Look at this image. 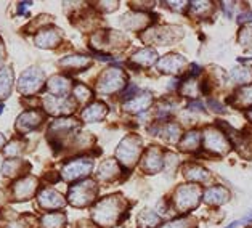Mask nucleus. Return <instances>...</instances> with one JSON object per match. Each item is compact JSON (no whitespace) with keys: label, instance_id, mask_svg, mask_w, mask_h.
<instances>
[{"label":"nucleus","instance_id":"obj_9","mask_svg":"<svg viewBox=\"0 0 252 228\" xmlns=\"http://www.w3.org/2000/svg\"><path fill=\"white\" fill-rule=\"evenodd\" d=\"M45 108L52 114H69L74 111V103L67 98H58V97H47L45 98Z\"/></svg>","mask_w":252,"mask_h":228},{"label":"nucleus","instance_id":"obj_34","mask_svg":"<svg viewBox=\"0 0 252 228\" xmlns=\"http://www.w3.org/2000/svg\"><path fill=\"white\" fill-rule=\"evenodd\" d=\"M165 228H191V220H189V219L174 220V222H170V224Z\"/></svg>","mask_w":252,"mask_h":228},{"label":"nucleus","instance_id":"obj_36","mask_svg":"<svg viewBox=\"0 0 252 228\" xmlns=\"http://www.w3.org/2000/svg\"><path fill=\"white\" fill-rule=\"evenodd\" d=\"M248 21H252L251 11H246V13H241V16H239V23H248Z\"/></svg>","mask_w":252,"mask_h":228},{"label":"nucleus","instance_id":"obj_30","mask_svg":"<svg viewBox=\"0 0 252 228\" xmlns=\"http://www.w3.org/2000/svg\"><path fill=\"white\" fill-rule=\"evenodd\" d=\"M164 138L170 141V143H175L180 138V127L175 124H167L164 127Z\"/></svg>","mask_w":252,"mask_h":228},{"label":"nucleus","instance_id":"obj_42","mask_svg":"<svg viewBox=\"0 0 252 228\" xmlns=\"http://www.w3.org/2000/svg\"><path fill=\"white\" fill-rule=\"evenodd\" d=\"M3 57H5V50H3V47H2V42H0V65L3 63Z\"/></svg>","mask_w":252,"mask_h":228},{"label":"nucleus","instance_id":"obj_37","mask_svg":"<svg viewBox=\"0 0 252 228\" xmlns=\"http://www.w3.org/2000/svg\"><path fill=\"white\" fill-rule=\"evenodd\" d=\"M32 3H29V2H23L20 3V7H18V13H26V10L31 7Z\"/></svg>","mask_w":252,"mask_h":228},{"label":"nucleus","instance_id":"obj_28","mask_svg":"<svg viewBox=\"0 0 252 228\" xmlns=\"http://www.w3.org/2000/svg\"><path fill=\"white\" fill-rule=\"evenodd\" d=\"M185 175L189 180H196V182H202L209 177L207 170L204 167H199V165H188L185 169Z\"/></svg>","mask_w":252,"mask_h":228},{"label":"nucleus","instance_id":"obj_4","mask_svg":"<svg viewBox=\"0 0 252 228\" xmlns=\"http://www.w3.org/2000/svg\"><path fill=\"white\" fill-rule=\"evenodd\" d=\"M126 85V74L122 72L119 67H111V69L104 71L100 77V82H98L96 89L100 94L109 95L118 92Z\"/></svg>","mask_w":252,"mask_h":228},{"label":"nucleus","instance_id":"obj_18","mask_svg":"<svg viewBox=\"0 0 252 228\" xmlns=\"http://www.w3.org/2000/svg\"><path fill=\"white\" fill-rule=\"evenodd\" d=\"M183 65H185V60L180 55H167L159 60V69L164 72H178Z\"/></svg>","mask_w":252,"mask_h":228},{"label":"nucleus","instance_id":"obj_33","mask_svg":"<svg viewBox=\"0 0 252 228\" xmlns=\"http://www.w3.org/2000/svg\"><path fill=\"white\" fill-rule=\"evenodd\" d=\"M182 94L187 97H196L198 95V87H196V84L193 81H187V82H183Z\"/></svg>","mask_w":252,"mask_h":228},{"label":"nucleus","instance_id":"obj_32","mask_svg":"<svg viewBox=\"0 0 252 228\" xmlns=\"http://www.w3.org/2000/svg\"><path fill=\"white\" fill-rule=\"evenodd\" d=\"M21 151H23V143H20V141H16V140L11 141V143L8 146H5V150H3L5 155L10 158H16Z\"/></svg>","mask_w":252,"mask_h":228},{"label":"nucleus","instance_id":"obj_25","mask_svg":"<svg viewBox=\"0 0 252 228\" xmlns=\"http://www.w3.org/2000/svg\"><path fill=\"white\" fill-rule=\"evenodd\" d=\"M231 101L235 104H238V106H243V108L251 106L252 104V85H248V87H244L239 92H236Z\"/></svg>","mask_w":252,"mask_h":228},{"label":"nucleus","instance_id":"obj_27","mask_svg":"<svg viewBox=\"0 0 252 228\" xmlns=\"http://www.w3.org/2000/svg\"><path fill=\"white\" fill-rule=\"evenodd\" d=\"M199 132H196V130H193V132H188L187 135H185V138L182 140V145H180V148L183 151H194L196 148H198V145H199Z\"/></svg>","mask_w":252,"mask_h":228},{"label":"nucleus","instance_id":"obj_3","mask_svg":"<svg viewBox=\"0 0 252 228\" xmlns=\"http://www.w3.org/2000/svg\"><path fill=\"white\" fill-rule=\"evenodd\" d=\"M201 199V188L196 185H183L175 192V206L180 212H188L198 206Z\"/></svg>","mask_w":252,"mask_h":228},{"label":"nucleus","instance_id":"obj_22","mask_svg":"<svg viewBox=\"0 0 252 228\" xmlns=\"http://www.w3.org/2000/svg\"><path fill=\"white\" fill-rule=\"evenodd\" d=\"M13 85V72L10 67L0 69V98H7Z\"/></svg>","mask_w":252,"mask_h":228},{"label":"nucleus","instance_id":"obj_19","mask_svg":"<svg viewBox=\"0 0 252 228\" xmlns=\"http://www.w3.org/2000/svg\"><path fill=\"white\" fill-rule=\"evenodd\" d=\"M228 199V192L223 187H212L209 188L204 193V201L209 202V204H223V202Z\"/></svg>","mask_w":252,"mask_h":228},{"label":"nucleus","instance_id":"obj_1","mask_svg":"<svg viewBox=\"0 0 252 228\" xmlns=\"http://www.w3.org/2000/svg\"><path fill=\"white\" fill-rule=\"evenodd\" d=\"M124 212L122 211L121 201L114 196H109V198H104L96 204L94 209V220L98 225L103 227H111L116 222L119 220V215Z\"/></svg>","mask_w":252,"mask_h":228},{"label":"nucleus","instance_id":"obj_15","mask_svg":"<svg viewBox=\"0 0 252 228\" xmlns=\"http://www.w3.org/2000/svg\"><path fill=\"white\" fill-rule=\"evenodd\" d=\"M48 92L52 94V97H58V98H64L66 94L69 92L71 84L66 77L63 76H53L50 81H48Z\"/></svg>","mask_w":252,"mask_h":228},{"label":"nucleus","instance_id":"obj_14","mask_svg":"<svg viewBox=\"0 0 252 228\" xmlns=\"http://www.w3.org/2000/svg\"><path fill=\"white\" fill-rule=\"evenodd\" d=\"M151 103H153V95L150 92H143V94H138L137 97H133L130 101H127L126 109L130 111V113H141V111L148 109Z\"/></svg>","mask_w":252,"mask_h":228},{"label":"nucleus","instance_id":"obj_31","mask_svg":"<svg viewBox=\"0 0 252 228\" xmlns=\"http://www.w3.org/2000/svg\"><path fill=\"white\" fill-rule=\"evenodd\" d=\"M74 97H76V100H77V101L85 103L87 100H90L92 92H90V89L85 87V85L79 84V85H76V89H74Z\"/></svg>","mask_w":252,"mask_h":228},{"label":"nucleus","instance_id":"obj_5","mask_svg":"<svg viewBox=\"0 0 252 228\" xmlns=\"http://www.w3.org/2000/svg\"><path fill=\"white\" fill-rule=\"evenodd\" d=\"M95 195H96V188H95V183L92 180L72 185L69 188V202L72 206L84 207L94 201Z\"/></svg>","mask_w":252,"mask_h":228},{"label":"nucleus","instance_id":"obj_16","mask_svg":"<svg viewBox=\"0 0 252 228\" xmlns=\"http://www.w3.org/2000/svg\"><path fill=\"white\" fill-rule=\"evenodd\" d=\"M60 42V33L58 29H42L35 37V44L44 48H50L58 45Z\"/></svg>","mask_w":252,"mask_h":228},{"label":"nucleus","instance_id":"obj_40","mask_svg":"<svg viewBox=\"0 0 252 228\" xmlns=\"http://www.w3.org/2000/svg\"><path fill=\"white\" fill-rule=\"evenodd\" d=\"M189 109H193V111H202V104L198 103V101H194V103L189 104Z\"/></svg>","mask_w":252,"mask_h":228},{"label":"nucleus","instance_id":"obj_20","mask_svg":"<svg viewBox=\"0 0 252 228\" xmlns=\"http://www.w3.org/2000/svg\"><path fill=\"white\" fill-rule=\"evenodd\" d=\"M61 66L69 67V69H76L81 71L84 67H87L90 65V58L89 57H82V55H72V57H66L60 61Z\"/></svg>","mask_w":252,"mask_h":228},{"label":"nucleus","instance_id":"obj_7","mask_svg":"<svg viewBox=\"0 0 252 228\" xmlns=\"http://www.w3.org/2000/svg\"><path fill=\"white\" fill-rule=\"evenodd\" d=\"M92 167H94V164L87 158L74 159V161L67 163L63 167V178L64 180H77V178L89 175Z\"/></svg>","mask_w":252,"mask_h":228},{"label":"nucleus","instance_id":"obj_11","mask_svg":"<svg viewBox=\"0 0 252 228\" xmlns=\"http://www.w3.org/2000/svg\"><path fill=\"white\" fill-rule=\"evenodd\" d=\"M162 164L164 161H162L161 151H159L158 148H150V150L146 151L143 161H141V167H143V170L148 172V174H156V172L161 170Z\"/></svg>","mask_w":252,"mask_h":228},{"label":"nucleus","instance_id":"obj_23","mask_svg":"<svg viewBox=\"0 0 252 228\" xmlns=\"http://www.w3.org/2000/svg\"><path fill=\"white\" fill-rule=\"evenodd\" d=\"M64 224L66 217L61 212H50L42 217V228H63Z\"/></svg>","mask_w":252,"mask_h":228},{"label":"nucleus","instance_id":"obj_2","mask_svg":"<svg viewBox=\"0 0 252 228\" xmlns=\"http://www.w3.org/2000/svg\"><path fill=\"white\" fill-rule=\"evenodd\" d=\"M140 153H141V140L138 137H135V135H130V137L121 141L119 148L116 150V158L126 167H132L137 163Z\"/></svg>","mask_w":252,"mask_h":228},{"label":"nucleus","instance_id":"obj_38","mask_svg":"<svg viewBox=\"0 0 252 228\" xmlns=\"http://www.w3.org/2000/svg\"><path fill=\"white\" fill-rule=\"evenodd\" d=\"M209 104H211V106H214V111H215V113H223V111H225L222 106H220L219 103H215V101H212V100L209 101Z\"/></svg>","mask_w":252,"mask_h":228},{"label":"nucleus","instance_id":"obj_21","mask_svg":"<svg viewBox=\"0 0 252 228\" xmlns=\"http://www.w3.org/2000/svg\"><path fill=\"white\" fill-rule=\"evenodd\" d=\"M158 60V53L153 48H143V50L137 52L132 57L133 63H137L138 66H151Z\"/></svg>","mask_w":252,"mask_h":228},{"label":"nucleus","instance_id":"obj_24","mask_svg":"<svg viewBox=\"0 0 252 228\" xmlns=\"http://www.w3.org/2000/svg\"><path fill=\"white\" fill-rule=\"evenodd\" d=\"M161 224V219L159 215L155 214L153 211H145L138 215V227L140 228H156Z\"/></svg>","mask_w":252,"mask_h":228},{"label":"nucleus","instance_id":"obj_17","mask_svg":"<svg viewBox=\"0 0 252 228\" xmlns=\"http://www.w3.org/2000/svg\"><path fill=\"white\" fill-rule=\"evenodd\" d=\"M106 113H108L106 104L94 103V104H90V106H87L84 109L82 118H84L85 122H98V121H101L104 116H106Z\"/></svg>","mask_w":252,"mask_h":228},{"label":"nucleus","instance_id":"obj_44","mask_svg":"<svg viewBox=\"0 0 252 228\" xmlns=\"http://www.w3.org/2000/svg\"><path fill=\"white\" fill-rule=\"evenodd\" d=\"M248 114H249V118H251V119H252V109H251V111H249V113H248Z\"/></svg>","mask_w":252,"mask_h":228},{"label":"nucleus","instance_id":"obj_39","mask_svg":"<svg viewBox=\"0 0 252 228\" xmlns=\"http://www.w3.org/2000/svg\"><path fill=\"white\" fill-rule=\"evenodd\" d=\"M223 8H225V11H226V16H231L233 8H235V3H231V7H228V3H223Z\"/></svg>","mask_w":252,"mask_h":228},{"label":"nucleus","instance_id":"obj_10","mask_svg":"<svg viewBox=\"0 0 252 228\" xmlns=\"http://www.w3.org/2000/svg\"><path fill=\"white\" fill-rule=\"evenodd\" d=\"M42 113L40 111H26V113H23L20 118L16 121V129L20 132H29V130H34L35 127H37L40 122H42Z\"/></svg>","mask_w":252,"mask_h":228},{"label":"nucleus","instance_id":"obj_41","mask_svg":"<svg viewBox=\"0 0 252 228\" xmlns=\"http://www.w3.org/2000/svg\"><path fill=\"white\" fill-rule=\"evenodd\" d=\"M241 225H243V222H241V220H236V222H233L231 225L225 227V228H238V227H241Z\"/></svg>","mask_w":252,"mask_h":228},{"label":"nucleus","instance_id":"obj_6","mask_svg":"<svg viewBox=\"0 0 252 228\" xmlns=\"http://www.w3.org/2000/svg\"><path fill=\"white\" fill-rule=\"evenodd\" d=\"M42 85H44V74H42V71L32 67V69L23 72V76L18 81V90L23 95H32L42 89Z\"/></svg>","mask_w":252,"mask_h":228},{"label":"nucleus","instance_id":"obj_29","mask_svg":"<svg viewBox=\"0 0 252 228\" xmlns=\"http://www.w3.org/2000/svg\"><path fill=\"white\" fill-rule=\"evenodd\" d=\"M233 81H236L238 84H248L252 81V71L249 67H235L231 71Z\"/></svg>","mask_w":252,"mask_h":228},{"label":"nucleus","instance_id":"obj_12","mask_svg":"<svg viewBox=\"0 0 252 228\" xmlns=\"http://www.w3.org/2000/svg\"><path fill=\"white\" fill-rule=\"evenodd\" d=\"M35 188H37V180L34 177L21 178V180H18L15 183V198L20 201L29 199L34 195Z\"/></svg>","mask_w":252,"mask_h":228},{"label":"nucleus","instance_id":"obj_8","mask_svg":"<svg viewBox=\"0 0 252 228\" xmlns=\"http://www.w3.org/2000/svg\"><path fill=\"white\" fill-rule=\"evenodd\" d=\"M204 146L215 155H225L230 150V141L225 138L222 132L215 129H207L204 132Z\"/></svg>","mask_w":252,"mask_h":228},{"label":"nucleus","instance_id":"obj_43","mask_svg":"<svg viewBox=\"0 0 252 228\" xmlns=\"http://www.w3.org/2000/svg\"><path fill=\"white\" fill-rule=\"evenodd\" d=\"M5 143V138H3V135H0V146H2Z\"/></svg>","mask_w":252,"mask_h":228},{"label":"nucleus","instance_id":"obj_26","mask_svg":"<svg viewBox=\"0 0 252 228\" xmlns=\"http://www.w3.org/2000/svg\"><path fill=\"white\" fill-rule=\"evenodd\" d=\"M118 164L114 161H106L100 165V169H98V178H101V180H113V178L118 175Z\"/></svg>","mask_w":252,"mask_h":228},{"label":"nucleus","instance_id":"obj_35","mask_svg":"<svg viewBox=\"0 0 252 228\" xmlns=\"http://www.w3.org/2000/svg\"><path fill=\"white\" fill-rule=\"evenodd\" d=\"M239 39H241V44L252 45V28L243 29V33H241V35H239Z\"/></svg>","mask_w":252,"mask_h":228},{"label":"nucleus","instance_id":"obj_13","mask_svg":"<svg viewBox=\"0 0 252 228\" xmlns=\"http://www.w3.org/2000/svg\"><path fill=\"white\" fill-rule=\"evenodd\" d=\"M39 204L44 209H58L64 206V199L53 190H42L39 193Z\"/></svg>","mask_w":252,"mask_h":228}]
</instances>
